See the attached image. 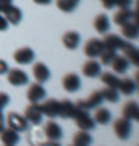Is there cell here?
Here are the masks:
<instances>
[{
    "label": "cell",
    "instance_id": "cell-1",
    "mask_svg": "<svg viewBox=\"0 0 139 146\" xmlns=\"http://www.w3.org/2000/svg\"><path fill=\"white\" fill-rule=\"evenodd\" d=\"M5 123L8 125V128L18 131V133H21V131H26L28 128H29L28 120H26L23 115L16 114V112H11V114H8V117L5 119Z\"/></svg>",
    "mask_w": 139,
    "mask_h": 146
},
{
    "label": "cell",
    "instance_id": "cell-2",
    "mask_svg": "<svg viewBox=\"0 0 139 146\" xmlns=\"http://www.w3.org/2000/svg\"><path fill=\"white\" fill-rule=\"evenodd\" d=\"M74 122H76V125L79 127V130H92L94 128V119L89 115V110H84V109H76V114H74Z\"/></svg>",
    "mask_w": 139,
    "mask_h": 146
},
{
    "label": "cell",
    "instance_id": "cell-3",
    "mask_svg": "<svg viewBox=\"0 0 139 146\" xmlns=\"http://www.w3.org/2000/svg\"><path fill=\"white\" fill-rule=\"evenodd\" d=\"M113 130H115V135L118 136L120 140H126L131 135V130H133L131 120L125 119V117H118L113 122Z\"/></svg>",
    "mask_w": 139,
    "mask_h": 146
},
{
    "label": "cell",
    "instance_id": "cell-4",
    "mask_svg": "<svg viewBox=\"0 0 139 146\" xmlns=\"http://www.w3.org/2000/svg\"><path fill=\"white\" fill-rule=\"evenodd\" d=\"M7 80H8V83L11 86H24V84L29 83V76L21 68H8Z\"/></svg>",
    "mask_w": 139,
    "mask_h": 146
},
{
    "label": "cell",
    "instance_id": "cell-5",
    "mask_svg": "<svg viewBox=\"0 0 139 146\" xmlns=\"http://www.w3.org/2000/svg\"><path fill=\"white\" fill-rule=\"evenodd\" d=\"M102 102H103L102 93H100V91H94V93L89 94L88 99L78 101L76 107H78V109H84V110H92V109H96V107H99Z\"/></svg>",
    "mask_w": 139,
    "mask_h": 146
},
{
    "label": "cell",
    "instance_id": "cell-6",
    "mask_svg": "<svg viewBox=\"0 0 139 146\" xmlns=\"http://www.w3.org/2000/svg\"><path fill=\"white\" fill-rule=\"evenodd\" d=\"M45 94H47L45 89H44V86L41 83H32V84H29V88L26 91V98L32 104H39L41 101H44Z\"/></svg>",
    "mask_w": 139,
    "mask_h": 146
},
{
    "label": "cell",
    "instance_id": "cell-7",
    "mask_svg": "<svg viewBox=\"0 0 139 146\" xmlns=\"http://www.w3.org/2000/svg\"><path fill=\"white\" fill-rule=\"evenodd\" d=\"M28 123H32V125H39L42 122V110L39 104H32L29 102V106L24 109V115H23Z\"/></svg>",
    "mask_w": 139,
    "mask_h": 146
},
{
    "label": "cell",
    "instance_id": "cell-8",
    "mask_svg": "<svg viewBox=\"0 0 139 146\" xmlns=\"http://www.w3.org/2000/svg\"><path fill=\"white\" fill-rule=\"evenodd\" d=\"M105 49L103 47V42L102 39H97V37H92V39H89L86 42V46H84V54L88 55L89 58H97L102 50Z\"/></svg>",
    "mask_w": 139,
    "mask_h": 146
},
{
    "label": "cell",
    "instance_id": "cell-9",
    "mask_svg": "<svg viewBox=\"0 0 139 146\" xmlns=\"http://www.w3.org/2000/svg\"><path fill=\"white\" fill-rule=\"evenodd\" d=\"M113 21H115V25H118V26H123V25H126L129 21H136L138 23V10L131 11L129 8H121V10H118L115 13Z\"/></svg>",
    "mask_w": 139,
    "mask_h": 146
},
{
    "label": "cell",
    "instance_id": "cell-10",
    "mask_svg": "<svg viewBox=\"0 0 139 146\" xmlns=\"http://www.w3.org/2000/svg\"><path fill=\"white\" fill-rule=\"evenodd\" d=\"M13 58H15V62L20 63V65H29L31 62H34L36 54H34V50L29 49V47H21V49H18V50L13 54Z\"/></svg>",
    "mask_w": 139,
    "mask_h": 146
},
{
    "label": "cell",
    "instance_id": "cell-11",
    "mask_svg": "<svg viewBox=\"0 0 139 146\" xmlns=\"http://www.w3.org/2000/svg\"><path fill=\"white\" fill-rule=\"evenodd\" d=\"M102 42H103V47H105V49H110V50H115V52H117V50H121V49L126 46L128 41H125L123 37L117 36V34H105Z\"/></svg>",
    "mask_w": 139,
    "mask_h": 146
},
{
    "label": "cell",
    "instance_id": "cell-12",
    "mask_svg": "<svg viewBox=\"0 0 139 146\" xmlns=\"http://www.w3.org/2000/svg\"><path fill=\"white\" fill-rule=\"evenodd\" d=\"M32 76L36 78V83L44 84L45 81H49V78H50V70H49V67H47L45 63L37 62V63H34V67H32Z\"/></svg>",
    "mask_w": 139,
    "mask_h": 146
},
{
    "label": "cell",
    "instance_id": "cell-13",
    "mask_svg": "<svg viewBox=\"0 0 139 146\" xmlns=\"http://www.w3.org/2000/svg\"><path fill=\"white\" fill-rule=\"evenodd\" d=\"M44 135L47 136V140L58 141L63 136V130H62V127L58 125V123H55L53 120H49L44 125Z\"/></svg>",
    "mask_w": 139,
    "mask_h": 146
},
{
    "label": "cell",
    "instance_id": "cell-14",
    "mask_svg": "<svg viewBox=\"0 0 139 146\" xmlns=\"http://www.w3.org/2000/svg\"><path fill=\"white\" fill-rule=\"evenodd\" d=\"M63 89L68 91V93H76L78 89L81 88V78L78 76L76 73H68L63 76Z\"/></svg>",
    "mask_w": 139,
    "mask_h": 146
},
{
    "label": "cell",
    "instance_id": "cell-15",
    "mask_svg": "<svg viewBox=\"0 0 139 146\" xmlns=\"http://www.w3.org/2000/svg\"><path fill=\"white\" fill-rule=\"evenodd\" d=\"M58 107H60V101H55V99L44 101V102H42V106H41L42 115H47L49 119L58 117Z\"/></svg>",
    "mask_w": 139,
    "mask_h": 146
},
{
    "label": "cell",
    "instance_id": "cell-16",
    "mask_svg": "<svg viewBox=\"0 0 139 146\" xmlns=\"http://www.w3.org/2000/svg\"><path fill=\"white\" fill-rule=\"evenodd\" d=\"M76 104L71 102V101H60V107H58V117L62 119H73L74 114H76Z\"/></svg>",
    "mask_w": 139,
    "mask_h": 146
},
{
    "label": "cell",
    "instance_id": "cell-17",
    "mask_svg": "<svg viewBox=\"0 0 139 146\" xmlns=\"http://www.w3.org/2000/svg\"><path fill=\"white\" fill-rule=\"evenodd\" d=\"M121 117H125V119L128 120H138L139 119V106L136 101H128L126 104L123 106V109H121Z\"/></svg>",
    "mask_w": 139,
    "mask_h": 146
},
{
    "label": "cell",
    "instance_id": "cell-18",
    "mask_svg": "<svg viewBox=\"0 0 139 146\" xmlns=\"http://www.w3.org/2000/svg\"><path fill=\"white\" fill-rule=\"evenodd\" d=\"M2 15L5 16V20L8 21V25H18L21 21V18H23V11H21L18 7L10 5L7 10H3Z\"/></svg>",
    "mask_w": 139,
    "mask_h": 146
},
{
    "label": "cell",
    "instance_id": "cell-19",
    "mask_svg": "<svg viewBox=\"0 0 139 146\" xmlns=\"http://www.w3.org/2000/svg\"><path fill=\"white\" fill-rule=\"evenodd\" d=\"M62 41H63V46L67 47V49L74 50V49L79 46V42H81V36H79V33H76V31H68V33L63 34Z\"/></svg>",
    "mask_w": 139,
    "mask_h": 146
},
{
    "label": "cell",
    "instance_id": "cell-20",
    "mask_svg": "<svg viewBox=\"0 0 139 146\" xmlns=\"http://www.w3.org/2000/svg\"><path fill=\"white\" fill-rule=\"evenodd\" d=\"M81 72H82V75L88 76V78H96V76L100 75V63L96 62L94 58H91V60H88V62L82 65Z\"/></svg>",
    "mask_w": 139,
    "mask_h": 146
},
{
    "label": "cell",
    "instance_id": "cell-21",
    "mask_svg": "<svg viewBox=\"0 0 139 146\" xmlns=\"http://www.w3.org/2000/svg\"><path fill=\"white\" fill-rule=\"evenodd\" d=\"M0 140H2V145L15 146L20 141V135H18V131L11 130V128H3L0 131Z\"/></svg>",
    "mask_w": 139,
    "mask_h": 146
},
{
    "label": "cell",
    "instance_id": "cell-22",
    "mask_svg": "<svg viewBox=\"0 0 139 146\" xmlns=\"http://www.w3.org/2000/svg\"><path fill=\"white\" fill-rule=\"evenodd\" d=\"M138 89V83L136 80H131V78H125V80H120L118 83V91L125 96H131V94L136 93Z\"/></svg>",
    "mask_w": 139,
    "mask_h": 146
},
{
    "label": "cell",
    "instance_id": "cell-23",
    "mask_svg": "<svg viewBox=\"0 0 139 146\" xmlns=\"http://www.w3.org/2000/svg\"><path fill=\"white\" fill-rule=\"evenodd\" d=\"M138 33H139V28L136 21H129V23L121 26V37L123 39H129V41L138 39Z\"/></svg>",
    "mask_w": 139,
    "mask_h": 146
},
{
    "label": "cell",
    "instance_id": "cell-24",
    "mask_svg": "<svg viewBox=\"0 0 139 146\" xmlns=\"http://www.w3.org/2000/svg\"><path fill=\"white\" fill-rule=\"evenodd\" d=\"M94 122L96 123H100V125H107L108 122L112 120V114L108 109H103V107H96V112H94Z\"/></svg>",
    "mask_w": 139,
    "mask_h": 146
},
{
    "label": "cell",
    "instance_id": "cell-25",
    "mask_svg": "<svg viewBox=\"0 0 139 146\" xmlns=\"http://www.w3.org/2000/svg\"><path fill=\"white\" fill-rule=\"evenodd\" d=\"M112 68H113V72L120 73V75H123V73L128 72V67H129V62H128V58L125 57H120V55H115V58L112 60Z\"/></svg>",
    "mask_w": 139,
    "mask_h": 146
},
{
    "label": "cell",
    "instance_id": "cell-26",
    "mask_svg": "<svg viewBox=\"0 0 139 146\" xmlns=\"http://www.w3.org/2000/svg\"><path fill=\"white\" fill-rule=\"evenodd\" d=\"M91 143H92V136L86 130H79L73 136V146H89Z\"/></svg>",
    "mask_w": 139,
    "mask_h": 146
},
{
    "label": "cell",
    "instance_id": "cell-27",
    "mask_svg": "<svg viewBox=\"0 0 139 146\" xmlns=\"http://www.w3.org/2000/svg\"><path fill=\"white\" fill-rule=\"evenodd\" d=\"M121 52L125 54V57L128 58V62H131L133 65H138L139 63V52L131 42H126V46L121 49Z\"/></svg>",
    "mask_w": 139,
    "mask_h": 146
},
{
    "label": "cell",
    "instance_id": "cell-28",
    "mask_svg": "<svg viewBox=\"0 0 139 146\" xmlns=\"http://www.w3.org/2000/svg\"><path fill=\"white\" fill-rule=\"evenodd\" d=\"M94 29L100 34H107V31L110 29V21L105 15H97L94 20Z\"/></svg>",
    "mask_w": 139,
    "mask_h": 146
},
{
    "label": "cell",
    "instance_id": "cell-29",
    "mask_svg": "<svg viewBox=\"0 0 139 146\" xmlns=\"http://www.w3.org/2000/svg\"><path fill=\"white\" fill-rule=\"evenodd\" d=\"M100 78H102V83L108 88H117L118 89V83H120V78L115 75V73H110V72H105V73H100Z\"/></svg>",
    "mask_w": 139,
    "mask_h": 146
},
{
    "label": "cell",
    "instance_id": "cell-30",
    "mask_svg": "<svg viewBox=\"0 0 139 146\" xmlns=\"http://www.w3.org/2000/svg\"><path fill=\"white\" fill-rule=\"evenodd\" d=\"M55 3H57L58 10L65 11V13H71V11L79 5V0H57Z\"/></svg>",
    "mask_w": 139,
    "mask_h": 146
},
{
    "label": "cell",
    "instance_id": "cell-31",
    "mask_svg": "<svg viewBox=\"0 0 139 146\" xmlns=\"http://www.w3.org/2000/svg\"><path fill=\"white\" fill-rule=\"evenodd\" d=\"M100 93H102L103 101H108V102H117L120 98V93L117 88H108V86H105Z\"/></svg>",
    "mask_w": 139,
    "mask_h": 146
},
{
    "label": "cell",
    "instance_id": "cell-32",
    "mask_svg": "<svg viewBox=\"0 0 139 146\" xmlns=\"http://www.w3.org/2000/svg\"><path fill=\"white\" fill-rule=\"evenodd\" d=\"M115 55H117V52H115V50L103 49L102 54L99 55V57H100V63H103V65H110V63H112V60L115 58Z\"/></svg>",
    "mask_w": 139,
    "mask_h": 146
},
{
    "label": "cell",
    "instance_id": "cell-33",
    "mask_svg": "<svg viewBox=\"0 0 139 146\" xmlns=\"http://www.w3.org/2000/svg\"><path fill=\"white\" fill-rule=\"evenodd\" d=\"M133 5V0H115V7L121 10V8H129Z\"/></svg>",
    "mask_w": 139,
    "mask_h": 146
},
{
    "label": "cell",
    "instance_id": "cell-34",
    "mask_svg": "<svg viewBox=\"0 0 139 146\" xmlns=\"http://www.w3.org/2000/svg\"><path fill=\"white\" fill-rule=\"evenodd\" d=\"M8 102H10L8 94H7V93H0V112H2V110L8 106Z\"/></svg>",
    "mask_w": 139,
    "mask_h": 146
},
{
    "label": "cell",
    "instance_id": "cell-35",
    "mask_svg": "<svg viewBox=\"0 0 139 146\" xmlns=\"http://www.w3.org/2000/svg\"><path fill=\"white\" fill-rule=\"evenodd\" d=\"M10 5H13V0H0V13H3V10H7Z\"/></svg>",
    "mask_w": 139,
    "mask_h": 146
},
{
    "label": "cell",
    "instance_id": "cell-36",
    "mask_svg": "<svg viewBox=\"0 0 139 146\" xmlns=\"http://www.w3.org/2000/svg\"><path fill=\"white\" fill-rule=\"evenodd\" d=\"M7 28H8V21L5 20V16L0 13V31H7Z\"/></svg>",
    "mask_w": 139,
    "mask_h": 146
},
{
    "label": "cell",
    "instance_id": "cell-37",
    "mask_svg": "<svg viewBox=\"0 0 139 146\" xmlns=\"http://www.w3.org/2000/svg\"><path fill=\"white\" fill-rule=\"evenodd\" d=\"M100 2H102L103 8H107V10H110V8L115 7V0H100Z\"/></svg>",
    "mask_w": 139,
    "mask_h": 146
},
{
    "label": "cell",
    "instance_id": "cell-38",
    "mask_svg": "<svg viewBox=\"0 0 139 146\" xmlns=\"http://www.w3.org/2000/svg\"><path fill=\"white\" fill-rule=\"evenodd\" d=\"M8 72V63L5 60H0V75H7Z\"/></svg>",
    "mask_w": 139,
    "mask_h": 146
},
{
    "label": "cell",
    "instance_id": "cell-39",
    "mask_svg": "<svg viewBox=\"0 0 139 146\" xmlns=\"http://www.w3.org/2000/svg\"><path fill=\"white\" fill-rule=\"evenodd\" d=\"M41 146H60V143H58V141H53V140H47V141H44Z\"/></svg>",
    "mask_w": 139,
    "mask_h": 146
},
{
    "label": "cell",
    "instance_id": "cell-40",
    "mask_svg": "<svg viewBox=\"0 0 139 146\" xmlns=\"http://www.w3.org/2000/svg\"><path fill=\"white\" fill-rule=\"evenodd\" d=\"M5 117H3V114H2V112H0V131L3 130V128H5Z\"/></svg>",
    "mask_w": 139,
    "mask_h": 146
},
{
    "label": "cell",
    "instance_id": "cell-41",
    "mask_svg": "<svg viewBox=\"0 0 139 146\" xmlns=\"http://www.w3.org/2000/svg\"><path fill=\"white\" fill-rule=\"evenodd\" d=\"M34 3H37V5H49V3H52V0H32Z\"/></svg>",
    "mask_w": 139,
    "mask_h": 146
},
{
    "label": "cell",
    "instance_id": "cell-42",
    "mask_svg": "<svg viewBox=\"0 0 139 146\" xmlns=\"http://www.w3.org/2000/svg\"><path fill=\"white\" fill-rule=\"evenodd\" d=\"M2 146H7V145H2Z\"/></svg>",
    "mask_w": 139,
    "mask_h": 146
},
{
    "label": "cell",
    "instance_id": "cell-43",
    "mask_svg": "<svg viewBox=\"0 0 139 146\" xmlns=\"http://www.w3.org/2000/svg\"><path fill=\"white\" fill-rule=\"evenodd\" d=\"M71 146H73V145H71Z\"/></svg>",
    "mask_w": 139,
    "mask_h": 146
}]
</instances>
